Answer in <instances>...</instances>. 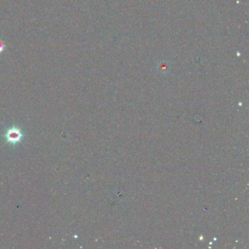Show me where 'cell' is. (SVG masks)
<instances>
[{
    "instance_id": "cell-1",
    "label": "cell",
    "mask_w": 249,
    "mask_h": 249,
    "mask_svg": "<svg viewBox=\"0 0 249 249\" xmlns=\"http://www.w3.org/2000/svg\"><path fill=\"white\" fill-rule=\"evenodd\" d=\"M5 137L6 138L7 142L15 145V144L21 142L24 135H23L19 128L12 127L8 129V132L5 134Z\"/></svg>"
}]
</instances>
